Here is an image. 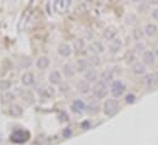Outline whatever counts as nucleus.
<instances>
[{
  "mask_svg": "<svg viewBox=\"0 0 158 145\" xmlns=\"http://www.w3.org/2000/svg\"><path fill=\"white\" fill-rule=\"evenodd\" d=\"M75 69H76V72H80V73L86 72L89 69V64H88L87 59H77L76 60V64H75Z\"/></svg>",
  "mask_w": 158,
  "mask_h": 145,
  "instance_id": "obj_22",
  "label": "nucleus"
},
{
  "mask_svg": "<svg viewBox=\"0 0 158 145\" xmlns=\"http://www.w3.org/2000/svg\"><path fill=\"white\" fill-rule=\"evenodd\" d=\"M76 89H77V92H79L80 94H83V95L88 94L89 90H92L91 84H89L88 82H86L85 79H81V80L77 82V84H76Z\"/></svg>",
  "mask_w": 158,
  "mask_h": 145,
  "instance_id": "obj_20",
  "label": "nucleus"
},
{
  "mask_svg": "<svg viewBox=\"0 0 158 145\" xmlns=\"http://www.w3.org/2000/svg\"><path fill=\"white\" fill-rule=\"evenodd\" d=\"M9 113H10V116H12V117H20V116H22V113H23V109H22V106L19 105V104H11V105L9 106Z\"/></svg>",
  "mask_w": 158,
  "mask_h": 145,
  "instance_id": "obj_24",
  "label": "nucleus"
},
{
  "mask_svg": "<svg viewBox=\"0 0 158 145\" xmlns=\"http://www.w3.org/2000/svg\"><path fill=\"white\" fill-rule=\"evenodd\" d=\"M88 50L93 55H99V54H103L106 51V48L99 40H92L88 44Z\"/></svg>",
  "mask_w": 158,
  "mask_h": 145,
  "instance_id": "obj_8",
  "label": "nucleus"
},
{
  "mask_svg": "<svg viewBox=\"0 0 158 145\" xmlns=\"http://www.w3.org/2000/svg\"><path fill=\"white\" fill-rule=\"evenodd\" d=\"M54 10L56 12H60V14H64L69 10V7L71 6V1L70 0H58V1H54Z\"/></svg>",
  "mask_w": 158,
  "mask_h": 145,
  "instance_id": "obj_9",
  "label": "nucleus"
},
{
  "mask_svg": "<svg viewBox=\"0 0 158 145\" xmlns=\"http://www.w3.org/2000/svg\"><path fill=\"white\" fill-rule=\"evenodd\" d=\"M103 38L107 41H112L115 38H118V29L114 26H108L106 27V29L103 31Z\"/></svg>",
  "mask_w": 158,
  "mask_h": 145,
  "instance_id": "obj_14",
  "label": "nucleus"
},
{
  "mask_svg": "<svg viewBox=\"0 0 158 145\" xmlns=\"http://www.w3.org/2000/svg\"><path fill=\"white\" fill-rule=\"evenodd\" d=\"M58 54L63 57H69L71 56L73 54V48L70 46V44L68 43H61L59 46H58Z\"/></svg>",
  "mask_w": 158,
  "mask_h": 145,
  "instance_id": "obj_18",
  "label": "nucleus"
},
{
  "mask_svg": "<svg viewBox=\"0 0 158 145\" xmlns=\"http://www.w3.org/2000/svg\"><path fill=\"white\" fill-rule=\"evenodd\" d=\"M30 138V133L26 132V131H21V129H17L11 135H10V140L16 143V144H20V143H25L27 142Z\"/></svg>",
  "mask_w": 158,
  "mask_h": 145,
  "instance_id": "obj_5",
  "label": "nucleus"
},
{
  "mask_svg": "<svg viewBox=\"0 0 158 145\" xmlns=\"http://www.w3.org/2000/svg\"><path fill=\"white\" fill-rule=\"evenodd\" d=\"M71 111L76 115H82L86 111V103L82 99H76L71 104Z\"/></svg>",
  "mask_w": 158,
  "mask_h": 145,
  "instance_id": "obj_11",
  "label": "nucleus"
},
{
  "mask_svg": "<svg viewBox=\"0 0 158 145\" xmlns=\"http://www.w3.org/2000/svg\"><path fill=\"white\" fill-rule=\"evenodd\" d=\"M87 61H88V64L92 65L94 69L101 65V57H99V55H93V54H91V55L88 56Z\"/></svg>",
  "mask_w": 158,
  "mask_h": 145,
  "instance_id": "obj_26",
  "label": "nucleus"
},
{
  "mask_svg": "<svg viewBox=\"0 0 158 145\" xmlns=\"http://www.w3.org/2000/svg\"><path fill=\"white\" fill-rule=\"evenodd\" d=\"M49 64H50V61H49V59L47 56H40L37 59V61H36V66H37L38 70H45V69H48L49 67Z\"/></svg>",
  "mask_w": 158,
  "mask_h": 145,
  "instance_id": "obj_25",
  "label": "nucleus"
},
{
  "mask_svg": "<svg viewBox=\"0 0 158 145\" xmlns=\"http://www.w3.org/2000/svg\"><path fill=\"white\" fill-rule=\"evenodd\" d=\"M20 96L27 104H35V101H36V96H35V94L30 89H22V90H20Z\"/></svg>",
  "mask_w": 158,
  "mask_h": 145,
  "instance_id": "obj_19",
  "label": "nucleus"
},
{
  "mask_svg": "<svg viewBox=\"0 0 158 145\" xmlns=\"http://www.w3.org/2000/svg\"><path fill=\"white\" fill-rule=\"evenodd\" d=\"M155 54H156V57H158V48L156 49V51H155Z\"/></svg>",
  "mask_w": 158,
  "mask_h": 145,
  "instance_id": "obj_36",
  "label": "nucleus"
},
{
  "mask_svg": "<svg viewBox=\"0 0 158 145\" xmlns=\"http://www.w3.org/2000/svg\"><path fill=\"white\" fill-rule=\"evenodd\" d=\"M71 134H73V132H71L70 128H65V129L63 131V135H64V138H70Z\"/></svg>",
  "mask_w": 158,
  "mask_h": 145,
  "instance_id": "obj_33",
  "label": "nucleus"
},
{
  "mask_svg": "<svg viewBox=\"0 0 158 145\" xmlns=\"http://www.w3.org/2000/svg\"><path fill=\"white\" fill-rule=\"evenodd\" d=\"M86 111L89 115H96L99 112V103L96 98H91L88 100V103L86 104Z\"/></svg>",
  "mask_w": 158,
  "mask_h": 145,
  "instance_id": "obj_13",
  "label": "nucleus"
},
{
  "mask_svg": "<svg viewBox=\"0 0 158 145\" xmlns=\"http://www.w3.org/2000/svg\"><path fill=\"white\" fill-rule=\"evenodd\" d=\"M158 82V73H153V72H150V73H146L142 79H141V83L143 84L145 88L147 89H151L153 88Z\"/></svg>",
  "mask_w": 158,
  "mask_h": 145,
  "instance_id": "obj_4",
  "label": "nucleus"
},
{
  "mask_svg": "<svg viewBox=\"0 0 158 145\" xmlns=\"http://www.w3.org/2000/svg\"><path fill=\"white\" fill-rule=\"evenodd\" d=\"M141 62L147 67V66H152L156 64V54L152 50H146L142 55H141Z\"/></svg>",
  "mask_w": 158,
  "mask_h": 145,
  "instance_id": "obj_7",
  "label": "nucleus"
},
{
  "mask_svg": "<svg viewBox=\"0 0 158 145\" xmlns=\"http://www.w3.org/2000/svg\"><path fill=\"white\" fill-rule=\"evenodd\" d=\"M143 33H145V36L148 37V38H155V37L158 34V27L157 25H155V23H152V22H148V23H146L145 26H143Z\"/></svg>",
  "mask_w": 158,
  "mask_h": 145,
  "instance_id": "obj_12",
  "label": "nucleus"
},
{
  "mask_svg": "<svg viewBox=\"0 0 158 145\" xmlns=\"http://www.w3.org/2000/svg\"><path fill=\"white\" fill-rule=\"evenodd\" d=\"M113 79H114V73H113L112 70H109V69L104 70L103 72L99 74V80H101V82H103V83H106V84L112 83V82H113Z\"/></svg>",
  "mask_w": 158,
  "mask_h": 145,
  "instance_id": "obj_21",
  "label": "nucleus"
},
{
  "mask_svg": "<svg viewBox=\"0 0 158 145\" xmlns=\"http://www.w3.org/2000/svg\"><path fill=\"white\" fill-rule=\"evenodd\" d=\"M81 126H82V128H83V129H87V126L89 127L91 124H89V122H88V121H86V122H83V123H82Z\"/></svg>",
  "mask_w": 158,
  "mask_h": 145,
  "instance_id": "obj_35",
  "label": "nucleus"
},
{
  "mask_svg": "<svg viewBox=\"0 0 158 145\" xmlns=\"http://www.w3.org/2000/svg\"><path fill=\"white\" fill-rule=\"evenodd\" d=\"M75 73H76V69H75V66H74L73 64L66 62V64L63 65V74H64L66 78H71V77H74Z\"/></svg>",
  "mask_w": 158,
  "mask_h": 145,
  "instance_id": "obj_23",
  "label": "nucleus"
},
{
  "mask_svg": "<svg viewBox=\"0 0 158 145\" xmlns=\"http://www.w3.org/2000/svg\"><path fill=\"white\" fill-rule=\"evenodd\" d=\"M92 92H93V96L97 100H102V99H106L107 98V95L109 93V88H108V84L98 80L96 84H93Z\"/></svg>",
  "mask_w": 158,
  "mask_h": 145,
  "instance_id": "obj_1",
  "label": "nucleus"
},
{
  "mask_svg": "<svg viewBox=\"0 0 158 145\" xmlns=\"http://www.w3.org/2000/svg\"><path fill=\"white\" fill-rule=\"evenodd\" d=\"M74 46H75L76 50L83 49V46H85V41H83V39H75V40H74Z\"/></svg>",
  "mask_w": 158,
  "mask_h": 145,
  "instance_id": "obj_31",
  "label": "nucleus"
},
{
  "mask_svg": "<svg viewBox=\"0 0 158 145\" xmlns=\"http://www.w3.org/2000/svg\"><path fill=\"white\" fill-rule=\"evenodd\" d=\"M125 92H126V84L121 79H115L110 83V93L114 99L123 96L125 94Z\"/></svg>",
  "mask_w": 158,
  "mask_h": 145,
  "instance_id": "obj_3",
  "label": "nucleus"
},
{
  "mask_svg": "<svg viewBox=\"0 0 158 145\" xmlns=\"http://www.w3.org/2000/svg\"><path fill=\"white\" fill-rule=\"evenodd\" d=\"M131 71H132V73H134L135 76H142V77H143V76L147 73V67H146L142 62L136 61V62L132 64V66H131Z\"/></svg>",
  "mask_w": 158,
  "mask_h": 145,
  "instance_id": "obj_15",
  "label": "nucleus"
},
{
  "mask_svg": "<svg viewBox=\"0 0 158 145\" xmlns=\"http://www.w3.org/2000/svg\"><path fill=\"white\" fill-rule=\"evenodd\" d=\"M48 80L53 85H58V84L60 85L63 83V74L60 73V71H58V70H53V71H50V73L48 74Z\"/></svg>",
  "mask_w": 158,
  "mask_h": 145,
  "instance_id": "obj_10",
  "label": "nucleus"
},
{
  "mask_svg": "<svg viewBox=\"0 0 158 145\" xmlns=\"http://www.w3.org/2000/svg\"><path fill=\"white\" fill-rule=\"evenodd\" d=\"M21 83L25 85V87H32L35 83H36V78H35V74L30 71L25 72L21 76Z\"/></svg>",
  "mask_w": 158,
  "mask_h": 145,
  "instance_id": "obj_16",
  "label": "nucleus"
},
{
  "mask_svg": "<svg viewBox=\"0 0 158 145\" xmlns=\"http://www.w3.org/2000/svg\"><path fill=\"white\" fill-rule=\"evenodd\" d=\"M120 110V105H119V101L118 99H107L103 104V112L107 115V116H114L117 115Z\"/></svg>",
  "mask_w": 158,
  "mask_h": 145,
  "instance_id": "obj_2",
  "label": "nucleus"
},
{
  "mask_svg": "<svg viewBox=\"0 0 158 145\" xmlns=\"http://www.w3.org/2000/svg\"><path fill=\"white\" fill-rule=\"evenodd\" d=\"M11 88V82L9 79H0V92H7Z\"/></svg>",
  "mask_w": 158,
  "mask_h": 145,
  "instance_id": "obj_29",
  "label": "nucleus"
},
{
  "mask_svg": "<svg viewBox=\"0 0 158 145\" xmlns=\"http://www.w3.org/2000/svg\"><path fill=\"white\" fill-rule=\"evenodd\" d=\"M83 79L86 82H88L89 84H96L98 80H99V74H98V71L94 69V67H89L86 72L83 73Z\"/></svg>",
  "mask_w": 158,
  "mask_h": 145,
  "instance_id": "obj_6",
  "label": "nucleus"
},
{
  "mask_svg": "<svg viewBox=\"0 0 158 145\" xmlns=\"http://www.w3.org/2000/svg\"><path fill=\"white\" fill-rule=\"evenodd\" d=\"M147 49H146V45L142 43V41H137L136 44H135V46H134V53L135 54H143L145 51H146Z\"/></svg>",
  "mask_w": 158,
  "mask_h": 145,
  "instance_id": "obj_28",
  "label": "nucleus"
},
{
  "mask_svg": "<svg viewBox=\"0 0 158 145\" xmlns=\"http://www.w3.org/2000/svg\"><path fill=\"white\" fill-rule=\"evenodd\" d=\"M145 36V33H143V29L142 28H134L132 29V38L136 40V41H141V39H142V37Z\"/></svg>",
  "mask_w": 158,
  "mask_h": 145,
  "instance_id": "obj_27",
  "label": "nucleus"
},
{
  "mask_svg": "<svg viewBox=\"0 0 158 145\" xmlns=\"http://www.w3.org/2000/svg\"><path fill=\"white\" fill-rule=\"evenodd\" d=\"M123 48V40L120 38H115L114 40L112 41H108V50L112 53V54H117Z\"/></svg>",
  "mask_w": 158,
  "mask_h": 145,
  "instance_id": "obj_17",
  "label": "nucleus"
},
{
  "mask_svg": "<svg viewBox=\"0 0 158 145\" xmlns=\"http://www.w3.org/2000/svg\"><path fill=\"white\" fill-rule=\"evenodd\" d=\"M136 100H137V96H136L135 94H132V93H129V94L125 95V103H126L127 105H132V104H135Z\"/></svg>",
  "mask_w": 158,
  "mask_h": 145,
  "instance_id": "obj_30",
  "label": "nucleus"
},
{
  "mask_svg": "<svg viewBox=\"0 0 158 145\" xmlns=\"http://www.w3.org/2000/svg\"><path fill=\"white\" fill-rule=\"evenodd\" d=\"M68 88H69V87H68V84H63V83L60 84V90H61L63 93H65V92L68 90Z\"/></svg>",
  "mask_w": 158,
  "mask_h": 145,
  "instance_id": "obj_34",
  "label": "nucleus"
},
{
  "mask_svg": "<svg viewBox=\"0 0 158 145\" xmlns=\"http://www.w3.org/2000/svg\"><path fill=\"white\" fill-rule=\"evenodd\" d=\"M151 17H152L155 21H158V6L152 9V11H151Z\"/></svg>",
  "mask_w": 158,
  "mask_h": 145,
  "instance_id": "obj_32",
  "label": "nucleus"
}]
</instances>
